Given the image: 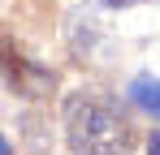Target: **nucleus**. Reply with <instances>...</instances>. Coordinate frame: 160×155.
I'll use <instances>...</instances> for the list:
<instances>
[{"label":"nucleus","instance_id":"20e7f679","mask_svg":"<svg viewBox=\"0 0 160 155\" xmlns=\"http://www.w3.org/2000/svg\"><path fill=\"white\" fill-rule=\"evenodd\" d=\"M100 4H108V9H126V4H138V0H100Z\"/></svg>","mask_w":160,"mask_h":155},{"label":"nucleus","instance_id":"f257e3e1","mask_svg":"<svg viewBox=\"0 0 160 155\" xmlns=\"http://www.w3.org/2000/svg\"><path fill=\"white\" fill-rule=\"evenodd\" d=\"M65 138L74 155H130L134 151V121L126 108L104 95H74L65 103Z\"/></svg>","mask_w":160,"mask_h":155},{"label":"nucleus","instance_id":"7ed1b4c3","mask_svg":"<svg viewBox=\"0 0 160 155\" xmlns=\"http://www.w3.org/2000/svg\"><path fill=\"white\" fill-rule=\"evenodd\" d=\"M134 99L160 121V82H156V78H138V82H134Z\"/></svg>","mask_w":160,"mask_h":155},{"label":"nucleus","instance_id":"f03ea898","mask_svg":"<svg viewBox=\"0 0 160 155\" xmlns=\"http://www.w3.org/2000/svg\"><path fill=\"white\" fill-rule=\"evenodd\" d=\"M0 65H4V78L13 82V91H22V95H43V91H52V73L43 69V65H35L22 48H0Z\"/></svg>","mask_w":160,"mask_h":155},{"label":"nucleus","instance_id":"39448f33","mask_svg":"<svg viewBox=\"0 0 160 155\" xmlns=\"http://www.w3.org/2000/svg\"><path fill=\"white\" fill-rule=\"evenodd\" d=\"M152 155H160V134H156V138H152Z\"/></svg>","mask_w":160,"mask_h":155}]
</instances>
